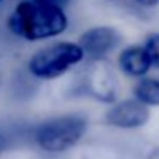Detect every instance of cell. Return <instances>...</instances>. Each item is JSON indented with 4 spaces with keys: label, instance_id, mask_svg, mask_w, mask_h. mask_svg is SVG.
Wrapping results in <instances>:
<instances>
[{
    "label": "cell",
    "instance_id": "cell-8",
    "mask_svg": "<svg viewBox=\"0 0 159 159\" xmlns=\"http://www.w3.org/2000/svg\"><path fill=\"white\" fill-rule=\"evenodd\" d=\"M134 96L145 106H159V79H140L134 87Z\"/></svg>",
    "mask_w": 159,
    "mask_h": 159
},
{
    "label": "cell",
    "instance_id": "cell-3",
    "mask_svg": "<svg viewBox=\"0 0 159 159\" xmlns=\"http://www.w3.org/2000/svg\"><path fill=\"white\" fill-rule=\"evenodd\" d=\"M86 60L79 43L57 41L36 50L28 60V72L39 80H53Z\"/></svg>",
    "mask_w": 159,
    "mask_h": 159
},
{
    "label": "cell",
    "instance_id": "cell-1",
    "mask_svg": "<svg viewBox=\"0 0 159 159\" xmlns=\"http://www.w3.org/2000/svg\"><path fill=\"white\" fill-rule=\"evenodd\" d=\"M69 28L65 9L46 0H21L7 17V29L24 41L57 38Z\"/></svg>",
    "mask_w": 159,
    "mask_h": 159
},
{
    "label": "cell",
    "instance_id": "cell-6",
    "mask_svg": "<svg viewBox=\"0 0 159 159\" xmlns=\"http://www.w3.org/2000/svg\"><path fill=\"white\" fill-rule=\"evenodd\" d=\"M80 48L87 60H99L111 53L120 43V33L111 26H94L79 36Z\"/></svg>",
    "mask_w": 159,
    "mask_h": 159
},
{
    "label": "cell",
    "instance_id": "cell-14",
    "mask_svg": "<svg viewBox=\"0 0 159 159\" xmlns=\"http://www.w3.org/2000/svg\"><path fill=\"white\" fill-rule=\"evenodd\" d=\"M4 2H5V0H0V5H2V4H4Z\"/></svg>",
    "mask_w": 159,
    "mask_h": 159
},
{
    "label": "cell",
    "instance_id": "cell-10",
    "mask_svg": "<svg viewBox=\"0 0 159 159\" xmlns=\"http://www.w3.org/2000/svg\"><path fill=\"white\" fill-rule=\"evenodd\" d=\"M139 5H144V7H154V5H159V0H135Z\"/></svg>",
    "mask_w": 159,
    "mask_h": 159
},
{
    "label": "cell",
    "instance_id": "cell-2",
    "mask_svg": "<svg viewBox=\"0 0 159 159\" xmlns=\"http://www.w3.org/2000/svg\"><path fill=\"white\" fill-rule=\"evenodd\" d=\"M87 132V118L79 113L57 115L38 123L33 130V140L48 154H62L75 147Z\"/></svg>",
    "mask_w": 159,
    "mask_h": 159
},
{
    "label": "cell",
    "instance_id": "cell-5",
    "mask_svg": "<svg viewBox=\"0 0 159 159\" xmlns=\"http://www.w3.org/2000/svg\"><path fill=\"white\" fill-rule=\"evenodd\" d=\"M149 118H151L149 106L140 103L137 98L116 101L104 115V120L108 125L115 128H121V130L140 128L149 121Z\"/></svg>",
    "mask_w": 159,
    "mask_h": 159
},
{
    "label": "cell",
    "instance_id": "cell-13",
    "mask_svg": "<svg viewBox=\"0 0 159 159\" xmlns=\"http://www.w3.org/2000/svg\"><path fill=\"white\" fill-rule=\"evenodd\" d=\"M46 2H53V4H58V5H62V7H63L69 0H46Z\"/></svg>",
    "mask_w": 159,
    "mask_h": 159
},
{
    "label": "cell",
    "instance_id": "cell-7",
    "mask_svg": "<svg viewBox=\"0 0 159 159\" xmlns=\"http://www.w3.org/2000/svg\"><path fill=\"white\" fill-rule=\"evenodd\" d=\"M118 65L130 77H144L152 69L151 58H149L144 45H132L121 50L120 57H118Z\"/></svg>",
    "mask_w": 159,
    "mask_h": 159
},
{
    "label": "cell",
    "instance_id": "cell-12",
    "mask_svg": "<svg viewBox=\"0 0 159 159\" xmlns=\"http://www.w3.org/2000/svg\"><path fill=\"white\" fill-rule=\"evenodd\" d=\"M4 149H5V139L0 132V159H2V154H4Z\"/></svg>",
    "mask_w": 159,
    "mask_h": 159
},
{
    "label": "cell",
    "instance_id": "cell-9",
    "mask_svg": "<svg viewBox=\"0 0 159 159\" xmlns=\"http://www.w3.org/2000/svg\"><path fill=\"white\" fill-rule=\"evenodd\" d=\"M144 48L147 52L149 58H151L152 67L159 69V33H154V34H149L145 38Z\"/></svg>",
    "mask_w": 159,
    "mask_h": 159
},
{
    "label": "cell",
    "instance_id": "cell-11",
    "mask_svg": "<svg viewBox=\"0 0 159 159\" xmlns=\"http://www.w3.org/2000/svg\"><path fill=\"white\" fill-rule=\"evenodd\" d=\"M147 159H159V145H156V147L151 149V152H149Z\"/></svg>",
    "mask_w": 159,
    "mask_h": 159
},
{
    "label": "cell",
    "instance_id": "cell-4",
    "mask_svg": "<svg viewBox=\"0 0 159 159\" xmlns=\"http://www.w3.org/2000/svg\"><path fill=\"white\" fill-rule=\"evenodd\" d=\"M80 86L87 96L101 103H116L120 93L115 70L104 58L87 62L80 75Z\"/></svg>",
    "mask_w": 159,
    "mask_h": 159
}]
</instances>
